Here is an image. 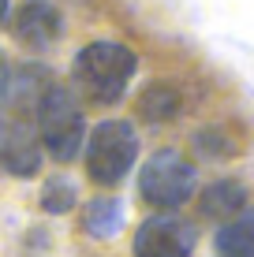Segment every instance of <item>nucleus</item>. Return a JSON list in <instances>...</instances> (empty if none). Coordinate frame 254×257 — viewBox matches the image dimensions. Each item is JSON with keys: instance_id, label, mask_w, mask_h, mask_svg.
Here are the masks:
<instances>
[{"instance_id": "obj_8", "label": "nucleus", "mask_w": 254, "mask_h": 257, "mask_svg": "<svg viewBox=\"0 0 254 257\" xmlns=\"http://www.w3.org/2000/svg\"><path fill=\"white\" fill-rule=\"evenodd\" d=\"M243 209H247V187L235 183V179H217V183H209V187L198 194V212H202L206 220L228 224V220L239 216Z\"/></svg>"}, {"instance_id": "obj_7", "label": "nucleus", "mask_w": 254, "mask_h": 257, "mask_svg": "<svg viewBox=\"0 0 254 257\" xmlns=\"http://www.w3.org/2000/svg\"><path fill=\"white\" fill-rule=\"evenodd\" d=\"M12 34L15 41H23L26 49H49L60 41L64 34V19H60L56 4L52 0H23L19 12H15V23H12Z\"/></svg>"}, {"instance_id": "obj_1", "label": "nucleus", "mask_w": 254, "mask_h": 257, "mask_svg": "<svg viewBox=\"0 0 254 257\" xmlns=\"http://www.w3.org/2000/svg\"><path fill=\"white\" fill-rule=\"evenodd\" d=\"M135 52L120 41H90L71 64V82L90 104H116L135 78Z\"/></svg>"}, {"instance_id": "obj_14", "label": "nucleus", "mask_w": 254, "mask_h": 257, "mask_svg": "<svg viewBox=\"0 0 254 257\" xmlns=\"http://www.w3.org/2000/svg\"><path fill=\"white\" fill-rule=\"evenodd\" d=\"M8 93H12V67H8L4 52H0V104L8 101Z\"/></svg>"}, {"instance_id": "obj_11", "label": "nucleus", "mask_w": 254, "mask_h": 257, "mask_svg": "<svg viewBox=\"0 0 254 257\" xmlns=\"http://www.w3.org/2000/svg\"><path fill=\"white\" fill-rule=\"evenodd\" d=\"M138 116H142L146 123H168L180 116V93L172 90V86L157 82L150 86L142 97H138Z\"/></svg>"}, {"instance_id": "obj_13", "label": "nucleus", "mask_w": 254, "mask_h": 257, "mask_svg": "<svg viewBox=\"0 0 254 257\" xmlns=\"http://www.w3.org/2000/svg\"><path fill=\"white\" fill-rule=\"evenodd\" d=\"M195 149H198L202 157H213V161H221V157L232 153L224 131H217V127H209V131H202V135H195Z\"/></svg>"}, {"instance_id": "obj_12", "label": "nucleus", "mask_w": 254, "mask_h": 257, "mask_svg": "<svg viewBox=\"0 0 254 257\" xmlns=\"http://www.w3.org/2000/svg\"><path fill=\"white\" fill-rule=\"evenodd\" d=\"M78 201V187L67 175H52V179L41 187V209L52 212V216H64V212H71Z\"/></svg>"}, {"instance_id": "obj_2", "label": "nucleus", "mask_w": 254, "mask_h": 257, "mask_svg": "<svg viewBox=\"0 0 254 257\" xmlns=\"http://www.w3.org/2000/svg\"><path fill=\"white\" fill-rule=\"evenodd\" d=\"M34 135H38V146L60 164L75 161L86 142V119L75 93L67 86L52 82V78L34 101Z\"/></svg>"}, {"instance_id": "obj_15", "label": "nucleus", "mask_w": 254, "mask_h": 257, "mask_svg": "<svg viewBox=\"0 0 254 257\" xmlns=\"http://www.w3.org/2000/svg\"><path fill=\"white\" fill-rule=\"evenodd\" d=\"M8 15H12V0H0V23H4Z\"/></svg>"}, {"instance_id": "obj_3", "label": "nucleus", "mask_w": 254, "mask_h": 257, "mask_svg": "<svg viewBox=\"0 0 254 257\" xmlns=\"http://www.w3.org/2000/svg\"><path fill=\"white\" fill-rule=\"evenodd\" d=\"M195 190H198V172L176 149H157L138 172V198L161 212L187 205Z\"/></svg>"}, {"instance_id": "obj_9", "label": "nucleus", "mask_w": 254, "mask_h": 257, "mask_svg": "<svg viewBox=\"0 0 254 257\" xmlns=\"http://www.w3.org/2000/svg\"><path fill=\"white\" fill-rule=\"evenodd\" d=\"M82 231L90 238H116L124 231V201L120 198H94L90 205L82 209Z\"/></svg>"}, {"instance_id": "obj_6", "label": "nucleus", "mask_w": 254, "mask_h": 257, "mask_svg": "<svg viewBox=\"0 0 254 257\" xmlns=\"http://www.w3.org/2000/svg\"><path fill=\"white\" fill-rule=\"evenodd\" d=\"M0 168L8 175H19V179H30L41 168V146L38 135L26 119H4L0 123Z\"/></svg>"}, {"instance_id": "obj_4", "label": "nucleus", "mask_w": 254, "mask_h": 257, "mask_svg": "<svg viewBox=\"0 0 254 257\" xmlns=\"http://www.w3.org/2000/svg\"><path fill=\"white\" fill-rule=\"evenodd\" d=\"M138 161V131L127 119H101L86 142V172L98 187H116Z\"/></svg>"}, {"instance_id": "obj_5", "label": "nucleus", "mask_w": 254, "mask_h": 257, "mask_svg": "<svg viewBox=\"0 0 254 257\" xmlns=\"http://www.w3.org/2000/svg\"><path fill=\"white\" fill-rule=\"evenodd\" d=\"M198 246V227L176 212H157L135 231V257H191Z\"/></svg>"}, {"instance_id": "obj_10", "label": "nucleus", "mask_w": 254, "mask_h": 257, "mask_svg": "<svg viewBox=\"0 0 254 257\" xmlns=\"http://www.w3.org/2000/svg\"><path fill=\"white\" fill-rule=\"evenodd\" d=\"M217 253L221 257H254V209H243L217 231Z\"/></svg>"}]
</instances>
